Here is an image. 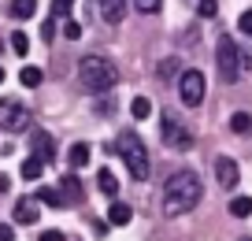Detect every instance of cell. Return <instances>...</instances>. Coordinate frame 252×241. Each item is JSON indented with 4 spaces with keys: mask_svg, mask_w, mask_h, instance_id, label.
<instances>
[{
    "mask_svg": "<svg viewBox=\"0 0 252 241\" xmlns=\"http://www.w3.org/2000/svg\"><path fill=\"white\" fill-rule=\"evenodd\" d=\"M200 197H204V186H200L197 171H174L163 186V211L171 219L186 215V211H193L200 204Z\"/></svg>",
    "mask_w": 252,
    "mask_h": 241,
    "instance_id": "6da1fadb",
    "label": "cell"
},
{
    "mask_svg": "<svg viewBox=\"0 0 252 241\" xmlns=\"http://www.w3.org/2000/svg\"><path fill=\"white\" fill-rule=\"evenodd\" d=\"M115 148H119V156H123V164H126V171H130V178H134V182H145V178H149V171H152L149 148H145V141L137 138V130H123V134L115 138Z\"/></svg>",
    "mask_w": 252,
    "mask_h": 241,
    "instance_id": "7a4b0ae2",
    "label": "cell"
},
{
    "mask_svg": "<svg viewBox=\"0 0 252 241\" xmlns=\"http://www.w3.org/2000/svg\"><path fill=\"white\" fill-rule=\"evenodd\" d=\"M78 78H82V86H86L89 93H108L119 74L104 56H86V60H78Z\"/></svg>",
    "mask_w": 252,
    "mask_h": 241,
    "instance_id": "3957f363",
    "label": "cell"
},
{
    "mask_svg": "<svg viewBox=\"0 0 252 241\" xmlns=\"http://www.w3.org/2000/svg\"><path fill=\"white\" fill-rule=\"evenodd\" d=\"M215 63H219L222 82H237V78H241V48L234 45V37H219V45H215Z\"/></svg>",
    "mask_w": 252,
    "mask_h": 241,
    "instance_id": "277c9868",
    "label": "cell"
},
{
    "mask_svg": "<svg viewBox=\"0 0 252 241\" xmlns=\"http://www.w3.org/2000/svg\"><path fill=\"white\" fill-rule=\"evenodd\" d=\"M159 134H163V145L174 148V152H189V148H193V134L186 130V123H182V119H174V111H163Z\"/></svg>",
    "mask_w": 252,
    "mask_h": 241,
    "instance_id": "5b68a950",
    "label": "cell"
},
{
    "mask_svg": "<svg viewBox=\"0 0 252 241\" xmlns=\"http://www.w3.org/2000/svg\"><path fill=\"white\" fill-rule=\"evenodd\" d=\"M0 130H8V134L30 130V108H26L23 101L4 97V101H0Z\"/></svg>",
    "mask_w": 252,
    "mask_h": 241,
    "instance_id": "8992f818",
    "label": "cell"
},
{
    "mask_svg": "<svg viewBox=\"0 0 252 241\" xmlns=\"http://www.w3.org/2000/svg\"><path fill=\"white\" fill-rule=\"evenodd\" d=\"M204 93H208L204 74H200V70H182V78H178L182 104H186V108H200V104H204Z\"/></svg>",
    "mask_w": 252,
    "mask_h": 241,
    "instance_id": "52a82bcc",
    "label": "cell"
},
{
    "mask_svg": "<svg viewBox=\"0 0 252 241\" xmlns=\"http://www.w3.org/2000/svg\"><path fill=\"white\" fill-rule=\"evenodd\" d=\"M30 148H33L37 160H45V164H52V160H56V141H52V134H48V130H30Z\"/></svg>",
    "mask_w": 252,
    "mask_h": 241,
    "instance_id": "ba28073f",
    "label": "cell"
},
{
    "mask_svg": "<svg viewBox=\"0 0 252 241\" xmlns=\"http://www.w3.org/2000/svg\"><path fill=\"white\" fill-rule=\"evenodd\" d=\"M215 178H219V186L234 189L237 178H241V171H237V164L230 160V156H219V160H215Z\"/></svg>",
    "mask_w": 252,
    "mask_h": 241,
    "instance_id": "9c48e42d",
    "label": "cell"
},
{
    "mask_svg": "<svg viewBox=\"0 0 252 241\" xmlns=\"http://www.w3.org/2000/svg\"><path fill=\"white\" fill-rule=\"evenodd\" d=\"M37 197H23V201H15V223H23V226H33L41 219V211H37Z\"/></svg>",
    "mask_w": 252,
    "mask_h": 241,
    "instance_id": "30bf717a",
    "label": "cell"
},
{
    "mask_svg": "<svg viewBox=\"0 0 252 241\" xmlns=\"http://www.w3.org/2000/svg\"><path fill=\"white\" fill-rule=\"evenodd\" d=\"M60 189H63V197H67V204H78L82 197H86V189H82V182H78V174H74V171H67L60 178Z\"/></svg>",
    "mask_w": 252,
    "mask_h": 241,
    "instance_id": "8fae6325",
    "label": "cell"
},
{
    "mask_svg": "<svg viewBox=\"0 0 252 241\" xmlns=\"http://www.w3.org/2000/svg\"><path fill=\"white\" fill-rule=\"evenodd\" d=\"M100 4V19L104 23H123V15H126V0H96Z\"/></svg>",
    "mask_w": 252,
    "mask_h": 241,
    "instance_id": "7c38bea8",
    "label": "cell"
},
{
    "mask_svg": "<svg viewBox=\"0 0 252 241\" xmlns=\"http://www.w3.org/2000/svg\"><path fill=\"white\" fill-rule=\"evenodd\" d=\"M37 201L48 204V208H67V197H63V189H56V186H41L37 189Z\"/></svg>",
    "mask_w": 252,
    "mask_h": 241,
    "instance_id": "4fadbf2b",
    "label": "cell"
},
{
    "mask_svg": "<svg viewBox=\"0 0 252 241\" xmlns=\"http://www.w3.org/2000/svg\"><path fill=\"white\" fill-rule=\"evenodd\" d=\"M130 219H134V208H130V204L115 201V204L108 208V223H111V226H126Z\"/></svg>",
    "mask_w": 252,
    "mask_h": 241,
    "instance_id": "5bb4252c",
    "label": "cell"
},
{
    "mask_svg": "<svg viewBox=\"0 0 252 241\" xmlns=\"http://www.w3.org/2000/svg\"><path fill=\"white\" fill-rule=\"evenodd\" d=\"M89 152H93V148H89L86 141L71 145V152H67V164H71V171H78V167H86V164H89Z\"/></svg>",
    "mask_w": 252,
    "mask_h": 241,
    "instance_id": "9a60e30c",
    "label": "cell"
},
{
    "mask_svg": "<svg viewBox=\"0 0 252 241\" xmlns=\"http://www.w3.org/2000/svg\"><path fill=\"white\" fill-rule=\"evenodd\" d=\"M41 174H45V160H37V156L23 160V178H26V182H37Z\"/></svg>",
    "mask_w": 252,
    "mask_h": 241,
    "instance_id": "2e32d148",
    "label": "cell"
},
{
    "mask_svg": "<svg viewBox=\"0 0 252 241\" xmlns=\"http://www.w3.org/2000/svg\"><path fill=\"white\" fill-rule=\"evenodd\" d=\"M226 211H230L234 219H249V215H252V197H234Z\"/></svg>",
    "mask_w": 252,
    "mask_h": 241,
    "instance_id": "e0dca14e",
    "label": "cell"
},
{
    "mask_svg": "<svg viewBox=\"0 0 252 241\" xmlns=\"http://www.w3.org/2000/svg\"><path fill=\"white\" fill-rule=\"evenodd\" d=\"M96 186H100V193H104V197H115V193H119V182H115V174H111L108 167L96 174Z\"/></svg>",
    "mask_w": 252,
    "mask_h": 241,
    "instance_id": "ac0fdd59",
    "label": "cell"
},
{
    "mask_svg": "<svg viewBox=\"0 0 252 241\" xmlns=\"http://www.w3.org/2000/svg\"><path fill=\"white\" fill-rule=\"evenodd\" d=\"M230 130L234 134H249L252 130V115L249 111H234V115H230Z\"/></svg>",
    "mask_w": 252,
    "mask_h": 241,
    "instance_id": "d6986e66",
    "label": "cell"
},
{
    "mask_svg": "<svg viewBox=\"0 0 252 241\" xmlns=\"http://www.w3.org/2000/svg\"><path fill=\"white\" fill-rule=\"evenodd\" d=\"M41 78H45V74H41L37 67H23V70H19V82H23L26 89H37V86H41Z\"/></svg>",
    "mask_w": 252,
    "mask_h": 241,
    "instance_id": "ffe728a7",
    "label": "cell"
},
{
    "mask_svg": "<svg viewBox=\"0 0 252 241\" xmlns=\"http://www.w3.org/2000/svg\"><path fill=\"white\" fill-rule=\"evenodd\" d=\"M130 115H134V119H149V115H152V101H149V97H134Z\"/></svg>",
    "mask_w": 252,
    "mask_h": 241,
    "instance_id": "44dd1931",
    "label": "cell"
},
{
    "mask_svg": "<svg viewBox=\"0 0 252 241\" xmlns=\"http://www.w3.org/2000/svg\"><path fill=\"white\" fill-rule=\"evenodd\" d=\"M33 11H37V0H15V4H11V15L15 19H30Z\"/></svg>",
    "mask_w": 252,
    "mask_h": 241,
    "instance_id": "7402d4cb",
    "label": "cell"
},
{
    "mask_svg": "<svg viewBox=\"0 0 252 241\" xmlns=\"http://www.w3.org/2000/svg\"><path fill=\"white\" fill-rule=\"evenodd\" d=\"M134 8L141 11V15H156V11L163 8V0H134Z\"/></svg>",
    "mask_w": 252,
    "mask_h": 241,
    "instance_id": "603a6c76",
    "label": "cell"
},
{
    "mask_svg": "<svg viewBox=\"0 0 252 241\" xmlns=\"http://www.w3.org/2000/svg\"><path fill=\"white\" fill-rule=\"evenodd\" d=\"M71 4H74V0H56V4H52V19H63V23H67V15H71Z\"/></svg>",
    "mask_w": 252,
    "mask_h": 241,
    "instance_id": "cb8c5ba5",
    "label": "cell"
},
{
    "mask_svg": "<svg viewBox=\"0 0 252 241\" xmlns=\"http://www.w3.org/2000/svg\"><path fill=\"white\" fill-rule=\"evenodd\" d=\"M11 48H15V56H26V52H30V41H26V34H11Z\"/></svg>",
    "mask_w": 252,
    "mask_h": 241,
    "instance_id": "d4e9b609",
    "label": "cell"
},
{
    "mask_svg": "<svg viewBox=\"0 0 252 241\" xmlns=\"http://www.w3.org/2000/svg\"><path fill=\"white\" fill-rule=\"evenodd\" d=\"M63 37L78 41V37H82V23H74V19H67V23H63Z\"/></svg>",
    "mask_w": 252,
    "mask_h": 241,
    "instance_id": "484cf974",
    "label": "cell"
},
{
    "mask_svg": "<svg viewBox=\"0 0 252 241\" xmlns=\"http://www.w3.org/2000/svg\"><path fill=\"white\" fill-rule=\"evenodd\" d=\"M197 11L204 19H215V11H219V8H215V0H197Z\"/></svg>",
    "mask_w": 252,
    "mask_h": 241,
    "instance_id": "4316f807",
    "label": "cell"
},
{
    "mask_svg": "<svg viewBox=\"0 0 252 241\" xmlns=\"http://www.w3.org/2000/svg\"><path fill=\"white\" fill-rule=\"evenodd\" d=\"M237 26H241V34H249V37H252V8L245 11L241 19H237Z\"/></svg>",
    "mask_w": 252,
    "mask_h": 241,
    "instance_id": "83f0119b",
    "label": "cell"
},
{
    "mask_svg": "<svg viewBox=\"0 0 252 241\" xmlns=\"http://www.w3.org/2000/svg\"><path fill=\"white\" fill-rule=\"evenodd\" d=\"M41 37H45V41H52V37H56V19H48V23L41 26Z\"/></svg>",
    "mask_w": 252,
    "mask_h": 241,
    "instance_id": "f1b7e54d",
    "label": "cell"
},
{
    "mask_svg": "<svg viewBox=\"0 0 252 241\" xmlns=\"http://www.w3.org/2000/svg\"><path fill=\"white\" fill-rule=\"evenodd\" d=\"M37 241H67V238H63V234L60 230H45V234H41V238Z\"/></svg>",
    "mask_w": 252,
    "mask_h": 241,
    "instance_id": "f546056e",
    "label": "cell"
},
{
    "mask_svg": "<svg viewBox=\"0 0 252 241\" xmlns=\"http://www.w3.org/2000/svg\"><path fill=\"white\" fill-rule=\"evenodd\" d=\"M0 241H15V230L8 223H0Z\"/></svg>",
    "mask_w": 252,
    "mask_h": 241,
    "instance_id": "4dcf8cb0",
    "label": "cell"
},
{
    "mask_svg": "<svg viewBox=\"0 0 252 241\" xmlns=\"http://www.w3.org/2000/svg\"><path fill=\"white\" fill-rule=\"evenodd\" d=\"M8 186H11V178H8V174H0V193H8Z\"/></svg>",
    "mask_w": 252,
    "mask_h": 241,
    "instance_id": "1f68e13d",
    "label": "cell"
},
{
    "mask_svg": "<svg viewBox=\"0 0 252 241\" xmlns=\"http://www.w3.org/2000/svg\"><path fill=\"white\" fill-rule=\"evenodd\" d=\"M0 82H4V67H0Z\"/></svg>",
    "mask_w": 252,
    "mask_h": 241,
    "instance_id": "d6a6232c",
    "label": "cell"
},
{
    "mask_svg": "<svg viewBox=\"0 0 252 241\" xmlns=\"http://www.w3.org/2000/svg\"><path fill=\"white\" fill-rule=\"evenodd\" d=\"M237 241H252V238H237Z\"/></svg>",
    "mask_w": 252,
    "mask_h": 241,
    "instance_id": "836d02e7",
    "label": "cell"
}]
</instances>
